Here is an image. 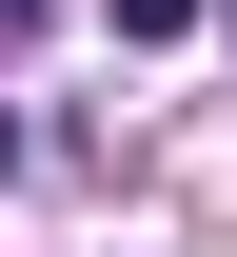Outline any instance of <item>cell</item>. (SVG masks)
I'll list each match as a JSON object with an SVG mask.
<instances>
[{
    "instance_id": "6da1fadb",
    "label": "cell",
    "mask_w": 237,
    "mask_h": 257,
    "mask_svg": "<svg viewBox=\"0 0 237 257\" xmlns=\"http://www.w3.org/2000/svg\"><path fill=\"white\" fill-rule=\"evenodd\" d=\"M99 20H119V40H178V20H198V0H99Z\"/></svg>"
},
{
    "instance_id": "7a4b0ae2",
    "label": "cell",
    "mask_w": 237,
    "mask_h": 257,
    "mask_svg": "<svg viewBox=\"0 0 237 257\" xmlns=\"http://www.w3.org/2000/svg\"><path fill=\"white\" fill-rule=\"evenodd\" d=\"M0 20H40V0H0Z\"/></svg>"
},
{
    "instance_id": "3957f363",
    "label": "cell",
    "mask_w": 237,
    "mask_h": 257,
    "mask_svg": "<svg viewBox=\"0 0 237 257\" xmlns=\"http://www.w3.org/2000/svg\"><path fill=\"white\" fill-rule=\"evenodd\" d=\"M217 20H237V0H217Z\"/></svg>"
}]
</instances>
